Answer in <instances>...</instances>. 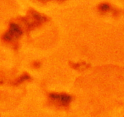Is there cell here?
<instances>
[{"label": "cell", "instance_id": "6da1fadb", "mask_svg": "<svg viewBox=\"0 0 124 117\" xmlns=\"http://www.w3.org/2000/svg\"><path fill=\"white\" fill-rule=\"evenodd\" d=\"M22 34L23 31L20 26H18L16 24L12 23L10 25L8 31L4 34L3 39L6 42H12L20 38Z\"/></svg>", "mask_w": 124, "mask_h": 117}, {"label": "cell", "instance_id": "7a4b0ae2", "mask_svg": "<svg viewBox=\"0 0 124 117\" xmlns=\"http://www.w3.org/2000/svg\"><path fill=\"white\" fill-rule=\"evenodd\" d=\"M50 98L54 101H56L63 106H67L72 100V98L66 94L52 93L50 95Z\"/></svg>", "mask_w": 124, "mask_h": 117}, {"label": "cell", "instance_id": "3957f363", "mask_svg": "<svg viewBox=\"0 0 124 117\" xmlns=\"http://www.w3.org/2000/svg\"><path fill=\"white\" fill-rule=\"evenodd\" d=\"M29 79V76L27 75H24L21 76L20 78H19V79L18 80L17 83H21V82H24L25 81H27Z\"/></svg>", "mask_w": 124, "mask_h": 117}, {"label": "cell", "instance_id": "277c9868", "mask_svg": "<svg viewBox=\"0 0 124 117\" xmlns=\"http://www.w3.org/2000/svg\"><path fill=\"white\" fill-rule=\"evenodd\" d=\"M102 9H103V10H107V9H109V6H108V5H103L102 6Z\"/></svg>", "mask_w": 124, "mask_h": 117}]
</instances>
